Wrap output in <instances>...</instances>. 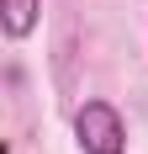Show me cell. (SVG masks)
<instances>
[{"mask_svg":"<svg viewBox=\"0 0 148 154\" xmlns=\"http://www.w3.org/2000/svg\"><path fill=\"white\" fill-rule=\"evenodd\" d=\"M37 11H43V0H0V21H5V37L21 43L32 27H37Z\"/></svg>","mask_w":148,"mask_h":154,"instance_id":"obj_2","label":"cell"},{"mask_svg":"<svg viewBox=\"0 0 148 154\" xmlns=\"http://www.w3.org/2000/svg\"><path fill=\"white\" fill-rule=\"evenodd\" d=\"M74 138H79L85 154H122L127 128H122V117H117L111 101H85V106L74 112Z\"/></svg>","mask_w":148,"mask_h":154,"instance_id":"obj_1","label":"cell"}]
</instances>
